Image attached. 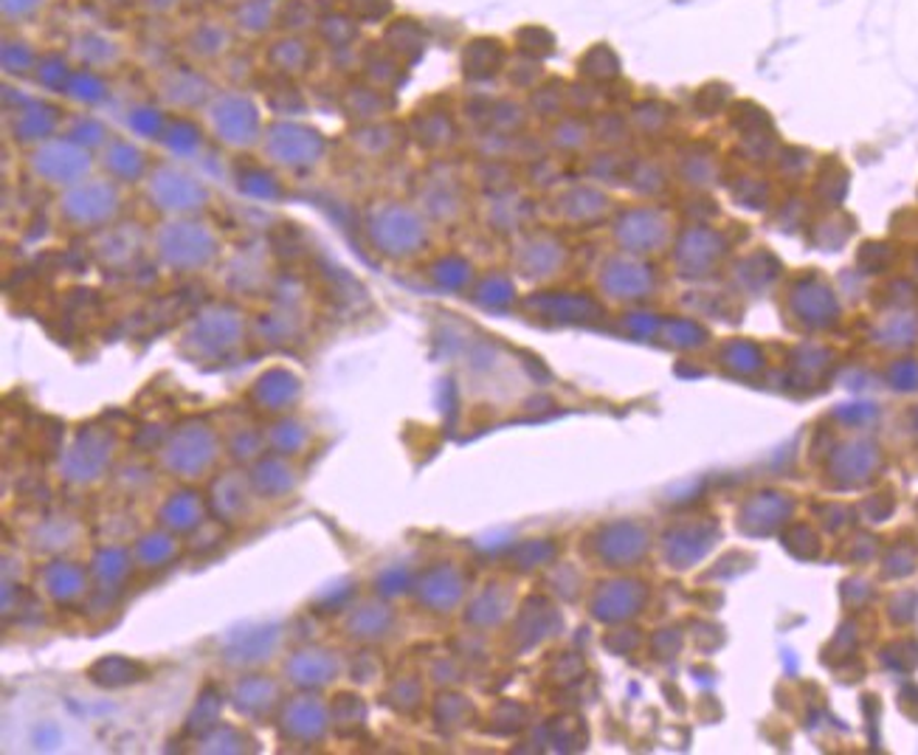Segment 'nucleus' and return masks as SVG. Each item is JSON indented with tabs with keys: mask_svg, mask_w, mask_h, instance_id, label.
I'll return each instance as SVG.
<instances>
[{
	"mask_svg": "<svg viewBox=\"0 0 918 755\" xmlns=\"http://www.w3.org/2000/svg\"><path fill=\"white\" fill-rule=\"evenodd\" d=\"M152 251L164 269L175 274H198L220 257V237L198 214L166 218L152 232Z\"/></svg>",
	"mask_w": 918,
	"mask_h": 755,
	"instance_id": "1",
	"label": "nucleus"
},
{
	"mask_svg": "<svg viewBox=\"0 0 918 755\" xmlns=\"http://www.w3.org/2000/svg\"><path fill=\"white\" fill-rule=\"evenodd\" d=\"M203 122L209 136L226 150H251L260 147L265 133V119L255 99L243 90H223L203 104Z\"/></svg>",
	"mask_w": 918,
	"mask_h": 755,
	"instance_id": "2",
	"label": "nucleus"
},
{
	"mask_svg": "<svg viewBox=\"0 0 918 755\" xmlns=\"http://www.w3.org/2000/svg\"><path fill=\"white\" fill-rule=\"evenodd\" d=\"M367 237L386 260H409L425 246V220L398 200H384L367 214Z\"/></svg>",
	"mask_w": 918,
	"mask_h": 755,
	"instance_id": "3",
	"label": "nucleus"
},
{
	"mask_svg": "<svg viewBox=\"0 0 918 755\" xmlns=\"http://www.w3.org/2000/svg\"><path fill=\"white\" fill-rule=\"evenodd\" d=\"M145 195L150 207L164 218H193L203 212L212 200V189L203 178L175 164L152 166L145 178Z\"/></svg>",
	"mask_w": 918,
	"mask_h": 755,
	"instance_id": "4",
	"label": "nucleus"
},
{
	"mask_svg": "<svg viewBox=\"0 0 918 755\" xmlns=\"http://www.w3.org/2000/svg\"><path fill=\"white\" fill-rule=\"evenodd\" d=\"M57 212H60V220L79 232L110 226L122 212L119 184L113 178H85L74 186H65L60 189Z\"/></svg>",
	"mask_w": 918,
	"mask_h": 755,
	"instance_id": "5",
	"label": "nucleus"
},
{
	"mask_svg": "<svg viewBox=\"0 0 918 755\" xmlns=\"http://www.w3.org/2000/svg\"><path fill=\"white\" fill-rule=\"evenodd\" d=\"M220 437L203 420H186L181 423L161 446V462L172 476L178 480H200L206 471L218 462Z\"/></svg>",
	"mask_w": 918,
	"mask_h": 755,
	"instance_id": "6",
	"label": "nucleus"
},
{
	"mask_svg": "<svg viewBox=\"0 0 918 755\" xmlns=\"http://www.w3.org/2000/svg\"><path fill=\"white\" fill-rule=\"evenodd\" d=\"M260 150L274 166H282V170L290 172H302L313 170V166L324 159L327 141L322 138V133L308 127V124L282 122L280 119V122L265 124Z\"/></svg>",
	"mask_w": 918,
	"mask_h": 755,
	"instance_id": "7",
	"label": "nucleus"
},
{
	"mask_svg": "<svg viewBox=\"0 0 918 755\" xmlns=\"http://www.w3.org/2000/svg\"><path fill=\"white\" fill-rule=\"evenodd\" d=\"M28 170L35 172L42 184L49 186H74L79 181L90 178L94 170V159L85 150V145L74 141V138H49L32 150L28 156Z\"/></svg>",
	"mask_w": 918,
	"mask_h": 755,
	"instance_id": "8",
	"label": "nucleus"
},
{
	"mask_svg": "<svg viewBox=\"0 0 918 755\" xmlns=\"http://www.w3.org/2000/svg\"><path fill=\"white\" fill-rule=\"evenodd\" d=\"M280 733L282 739H290V742L299 744H315L322 742L327 730L333 728L330 721V707L324 702L315 700L313 694H302L288 700L280 707Z\"/></svg>",
	"mask_w": 918,
	"mask_h": 755,
	"instance_id": "9",
	"label": "nucleus"
},
{
	"mask_svg": "<svg viewBox=\"0 0 918 755\" xmlns=\"http://www.w3.org/2000/svg\"><path fill=\"white\" fill-rule=\"evenodd\" d=\"M243 333L240 317L228 308L203 310L186 333V344H195V356H223L237 347Z\"/></svg>",
	"mask_w": 918,
	"mask_h": 755,
	"instance_id": "10",
	"label": "nucleus"
},
{
	"mask_svg": "<svg viewBox=\"0 0 918 755\" xmlns=\"http://www.w3.org/2000/svg\"><path fill=\"white\" fill-rule=\"evenodd\" d=\"M228 700H232L234 710L248 721L271 719L285 705L280 682L271 680L268 673H246V677H240V680L234 682Z\"/></svg>",
	"mask_w": 918,
	"mask_h": 755,
	"instance_id": "11",
	"label": "nucleus"
},
{
	"mask_svg": "<svg viewBox=\"0 0 918 755\" xmlns=\"http://www.w3.org/2000/svg\"><path fill=\"white\" fill-rule=\"evenodd\" d=\"M110 454H113V437L108 432H83L79 437L71 443L69 454H65V480L76 482V485H85V482H94L102 476L104 466L110 462Z\"/></svg>",
	"mask_w": 918,
	"mask_h": 755,
	"instance_id": "12",
	"label": "nucleus"
},
{
	"mask_svg": "<svg viewBox=\"0 0 918 755\" xmlns=\"http://www.w3.org/2000/svg\"><path fill=\"white\" fill-rule=\"evenodd\" d=\"M285 671H288V680L294 682L296 688H302V691H319V688H327L330 682L338 680L342 659L336 657V652H330V648H302V652H294Z\"/></svg>",
	"mask_w": 918,
	"mask_h": 755,
	"instance_id": "13",
	"label": "nucleus"
},
{
	"mask_svg": "<svg viewBox=\"0 0 918 755\" xmlns=\"http://www.w3.org/2000/svg\"><path fill=\"white\" fill-rule=\"evenodd\" d=\"M392 626H395V611L386 604H377V601H363V604L350 606L347 618H344V632L358 643H377V640L389 638Z\"/></svg>",
	"mask_w": 918,
	"mask_h": 755,
	"instance_id": "14",
	"label": "nucleus"
},
{
	"mask_svg": "<svg viewBox=\"0 0 918 755\" xmlns=\"http://www.w3.org/2000/svg\"><path fill=\"white\" fill-rule=\"evenodd\" d=\"M102 166L108 172V178H113L116 184H138L150 175L152 164L147 161V156L138 150L133 141H122V138H113L108 141L102 150Z\"/></svg>",
	"mask_w": 918,
	"mask_h": 755,
	"instance_id": "15",
	"label": "nucleus"
},
{
	"mask_svg": "<svg viewBox=\"0 0 918 755\" xmlns=\"http://www.w3.org/2000/svg\"><path fill=\"white\" fill-rule=\"evenodd\" d=\"M255 398L265 412H285L299 398V381L285 370H271L257 381Z\"/></svg>",
	"mask_w": 918,
	"mask_h": 755,
	"instance_id": "16",
	"label": "nucleus"
},
{
	"mask_svg": "<svg viewBox=\"0 0 918 755\" xmlns=\"http://www.w3.org/2000/svg\"><path fill=\"white\" fill-rule=\"evenodd\" d=\"M276 643H280V632L271 629V626L268 629H246L234 643H228L223 657L228 663H237V666H257V663L271 657Z\"/></svg>",
	"mask_w": 918,
	"mask_h": 755,
	"instance_id": "17",
	"label": "nucleus"
},
{
	"mask_svg": "<svg viewBox=\"0 0 918 755\" xmlns=\"http://www.w3.org/2000/svg\"><path fill=\"white\" fill-rule=\"evenodd\" d=\"M214 510L223 519H240V516L248 513V505H251V494H255V485L251 480H246L243 474L232 471V474L220 476L218 485H214Z\"/></svg>",
	"mask_w": 918,
	"mask_h": 755,
	"instance_id": "18",
	"label": "nucleus"
},
{
	"mask_svg": "<svg viewBox=\"0 0 918 755\" xmlns=\"http://www.w3.org/2000/svg\"><path fill=\"white\" fill-rule=\"evenodd\" d=\"M42 590L49 592V597H54L57 604H69L88 590V575L71 561H54L42 570Z\"/></svg>",
	"mask_w": 918,
	"mask_h": 755,
	"instance_id": "19",
	"label": "nucleus"
},
{
	"mask_svg": "<svg viewBox=\"0 0 918 755\" xmlns=\"http://www.w3.org/2000/svg\"><path fill=\"white\" fill-rule=\"evenodd\" d=\"M251 485H255L257 494L265 496V499H282V496H288L290 491H294L296 476L294 471H290V466L271 457V460L257 462L255 471H251Z\"/></svg>",
	"mask_w": 918,
	"mask_h": 755,
	"instance_id": "20",
	"label": "nucleus"
},
{
	"mask_svg": "<svg viewBox=\"0 0 918 755\" xmlns=\"http://www.w3.org/2000/svg\"><path fill=\"white\" fill-rule=\"evenodd\" d=\"M161 522L172 530H193L203 522V505L195 494H172L161 508Z\"/></svg>",
	"mask_w": 918,
	"mask_h": 755,
	"instance_id": "21",
	"label": "nucleus"
},
{
	"mask_svg": "<svg viewBox=\"0 0 918 755\" xmlns=\"http://www.w3.org/2000/svg\"><path fill=\"white\" fill-rule=\"evenodd\" d=\"M186 42H189V51H193L195 57L214 60V57H220L228 49L232 37H228V32L220 26V23H203V26L195 28Z\"/></svg>",
	"mask_w": 918,
	"mask_h": 755,
	"instance_id": "22",
	"label": "nucleus"
},
{
	"mask_svg": "<svg viewBox=\"0 0 918 755\" xmlns=\"http://www.w3.org/2000/svg\"><path fill=\"white\" fill-rule=\"evenodd\" d=\"M305 443H308V432H305L302 423H296V420L282 418L276 420L274 429H271V446L276 448V454H296Z\"/></svg>",
	"mask_w": 918,
	"mask_h": 755,
	"instance_id": "23",
	"label": "nucleus"
},
{
	"mask_svg": "<svg viewBox=\"0 0 918 755\" xmlns=\"http://www.w3.org/2000/svg\"><path fill=\"white\" fill-rule=\"evenodd\" d=\"M363 719H367V710L361 705V696L342 694L330 705V721H333V730H338V733H344L347 725H363Z\"/></svg>",
	"mask_w": 918,
	"mask_h": 755,
	"instance_id": "24",
	"label": "nucleus"
},
{
	"mask_svg": "<svg viewBox=\"0 0 918 755\" xmlns=\"http://www.w3.org/2000/svg\"><path fill=\"white\" fill-rule=\"evenodd\" d=\"M141 547H147V553H141L138 549V558L147 564V567H158V564H164L166 558L172 556V549H175V542H172L170 536H147L141 539Z\"/></svg>",
	"mask_w": 918,
	"mask_h": 755,
	"instance_id": "25",
	"label": "nucleus"
},
{
	"mask_svg": "<svg viewBox=\"0 0 918 755\" xmlns=\"http://www.w3.org/2000/svg\"><path fill=\"white\" fill-rule=\"evenodd\" d=\"M276 51H282V60L274 62L280 71H288V60H290V71H302L305 62H308V49H305L302 42L296 40V37H288V40L276 42Z\"/></svg>",
	"mask_w": 918,
	"mask_h": 755,
	"instance_id": "26",
	"label": "nucleus"
},
{
	"mask_svg": "<svg viewBox=\"0 0 918 755\" xmlns=\"http://www.w3.org/2000/svg\"><path fill=\"white\" fill-rule=\"evenodd\" d=\"M46 7V0H3V17L7 21H23Z\"/></svg>",
	"mask_w": 918,
	"mask_h": 755,
	"instance_id": "27",
	"label": "nucleus"
},
{
	"mask_svg": "<svg viewBox=\"0 0 918 755\" xmlns=\"http://www.w3.org/2000/svg\"><path fill=\"white\" fill-rule=\"evenodd\" d=\"M138 3L150 14H166L172 9H178V0H138Z\"/></svg>",
	"mask_w": 918,
	"mask_h": 755,
	"instance_id": "28",
	"label": "nucleus"
}]
</instances>
